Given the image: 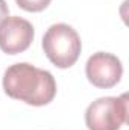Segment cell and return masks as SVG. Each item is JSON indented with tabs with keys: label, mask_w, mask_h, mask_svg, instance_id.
Listing matches in <instances>:
<instances>
[{
	"label": "cell",
	"mask_w": 129,
	"mask_h": 130,
	"mask_svg": "<svg viewBox=\"0 0 129 130\" xmlns=\"http://www.w3.org/2000/svg\"><path fill=\"white\" fill-rule=\"evenodd\" d=\"M3 89L11 98L32 106H44L56 95V82L50 71L18 62L5 71Z\"/></svg>",
	"instance_id": "1"
},
{
	"label": "cell",
	"mask_w": 129,
	"mask_h": 130,
	"mask_svg": "<svg viewBox=\"0 0 129 130\" xmlns=\"http://www.w3.org/2000/svg\"><path fill=\"white\" fill-rule=\"evenodd\" d=\"M43 50L47 59L58 68H70L76 64L82 50L79 33L65 23L53 24L43 36Z\"/></svg>",
	"instance_id": "2"
},
{
	"label": "cell",
	"mask_w": 129,
	"mask_h": 130,
	"mask_svg": "<svg viewBox=\"0 0 129 130\" xmlns=\"http://www.w3.org/2000/svg\"><path fill=\"white\" fill-rule=\"evenodd\" d=\"M128 121V95L94 100L85 112L88 130H120Z\"/></svg>",
	"instance_id": "3"
},
{
	"label": "cell",
	"mask_w": 129,
	"mask_h": 130,
	"mask_svg": "<svg viewBox=\"0 0 129 130\" xmlns=\"http://www.w3.org/2000/svg\"><path fill=\"white\" fill-rule=\"evenodd\" d=\"M85 74L94 86L108 89L120 82L123 67L117 56L105 52H97L88 58L85 65Z\"/></svg>",
	"instance_id": "4"
},
{
	"label": "cell",
	"mask_w": 129,
	"mask_h": 130,
	"mask_svg": "<svg viewBox=\"0 0 129 130\" xmlns=\"http://www.w3.org/2000/svg\"><path fill=\"white\" fill-rule=\"evenodd\" d=\"M33 26L21 17H8L0 24V50L6 55H17L29 48L33 41Z\"/></svg>",
	"instance_id": "5"
},
{
	"label": "cell",
	"mask_w": 129,
	"mask_h": 130,
	"mask_svg": "<svg viewBox=\"0 0 129 130\" xmlns=\"http://www.w3.org/2000/svg\"><path fill=\"white\" fill-rule=\"evenodd\" d=\"M15 2L21 9L28 12H41L50 5L52 0H15Z\"/></svg>",
	"instance_id": "6"
},
{
	"label": "cell",
	"mask_w": 129,
	"mask_h": 130,
	"mask_svg": "<svg viewBox=\"0 0 129 130\" xmlns=\"http://www.w3.org/2000/svg\"><path fill=\"white\" fill-rule=\"evenodd\" d=\"M9 17V8L5 0H0V24Z\"/></svg>",
	"instance_id": "7"
}]
</instances>
